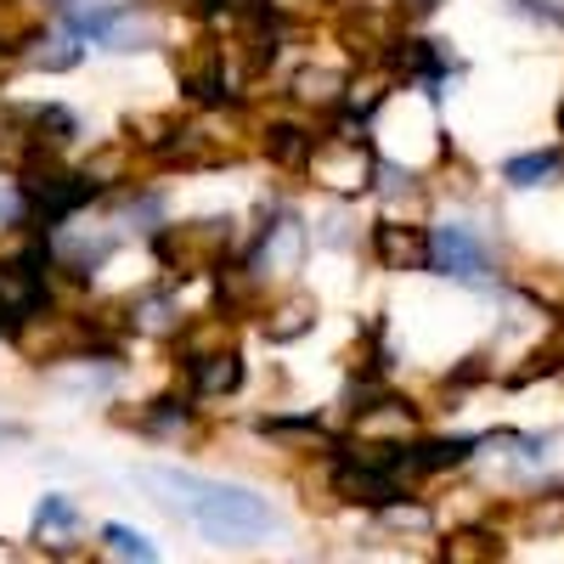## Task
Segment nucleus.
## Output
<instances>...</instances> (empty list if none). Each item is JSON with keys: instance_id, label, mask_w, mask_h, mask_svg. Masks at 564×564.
I'll return each mask as SVG.
<instances>
[{"instance_id": "nucleus-18", "label": "nucleus", "mask_w": 564, "mask_h": 564, "mask_svg": "<svg viewBox=\"0 0 564 564\" xmlns=\"http://www.w3.org/2000/svg\"><path fill=\"white\" fill-rule=\"evenodd\" d=\"M74 525H79V513H74V502H68V497H45V502H40V520H34L40 542H68V536H74Z\"/></svg>"}, {"instance_id": "nucleus-5", "label": "nucleus", "mask_w": 564, "mask_h": 564, "mask_svg": "<svg viewBox=\"0 0 564 564\" xmlns=\"http://www.w3.org/2000/svg\"><path fill=\"white\" fill-rule=\"evenodd\" d=\"M175 79H181V90H186L193 102L220 108V102H226V45H220L215 34L186 40L181 52H175Z\"/></svg>"}, {"instance_id": "nucleus-17", "label": "nucleus", "mask_w": 564, "mask_h": 564, "mask_svg": "<svg viewBox=\"0 0 564 564\" xmlns=\"http://www.w3.org/2000/svg\"><path fill=\"white\" fill-rule=\"evenodd\" d=\"M345 74H334V68H305L300 79H294V97L305 102V108H339L345 102Z\"/></svg>"}, {"instance_id": "nucleus-22", "label": "nucleus", "mask_w": 564, "mask_h": 564, "mask_svg": "<svg viewBox=\"0 0 564 564\" xmlns=\"http://www.w3.org/2000/svg\"><path fill=\"white\" fill-rule=\"evenodd\" d=\"M0 327H12V311H7V300H0Z\"/></svg>"}, {"instance_id": "nucleus-15", "label": "nucleus", "mask_w": 564, "mask_h": 564, "mask_svg": "<svg viewBox=\"0 0 564 564\" xmlns=\"http://www.w3.org/2000/svg\"><path fill=\"white\" fill-rule=\"evenodd\" d=\"M265 159L276 164V170H305L311 164V153H316V135L305 130V124H265Z\"/></svg>"}, {"instance_id": "nucleus-9", "label": "nucleus", "mask_w": 564, "mask_h": 564, "mask_svg": "<svg viewBox=\"0 0 564 564\" xmlns=\"http://www.w3.org/2000/svg\"><path fill=\"white\" fill-rule=\"evenodd\" d=\"M40 153H52V148L40 141V113H34V108H18V102H0V164L23 170V164H34Z\"/></svg>"}, {"instance_id": "nucleus-6", "label": "nucleus", "mask_w": 564, "mask_h": 564, "mask_svg": "<svg viewBox=\"0 0 564 564\" xmlns=\"http://www.w3.org/2000/svg\"><path fill=\"white\" fill-rule=\"evenodd\" d=\"M334 497L350 502V508L384 513L390 502H401V480L390 475V468H372V463H361V457H339V463H334Z\"/></svg>"}, {"instance_id": "nucleus-7", "label": "nucleus", "mask_w": 564, "mask_h": 564, "mask_svg": "<svg viewBox=\"0 0 564 564\" xmlns=\"http://www.w3.org/2000/svg\"><path fill=\"white\" fill-rule=\"evenodd\" d=\"M430 271L457 276V282H486L491 260L468 226H441V231H430Z\"/></svg>"}, {"instance_id": "nucleus-1", "label": "nucleus", "mask_w": 564, "mask_h": 564, "mask_svg": "<svg viewBox=\"0 0 564 564\" xmlns=\"http://www.w3.org/2000/svg\"><path fill=\"white\" fill-rule=\"evenodd\" d=\"M141 486L164 491V502H175L198 531H209L215 542H249L271 531V508L243 491V486H220L204 475H181V468H141Z\"/></svg>"}, {"instance_id": "nucleus-12", "label": "nucleus", "mask_w": 564, "mask_h": 564, "mask_svg": "<svg viewBox=\"0 0 564 564\" xmlns=\"http://www.w3.org/2000/svg\"><path fill=\"white\" fill-rule=\"evenodd\" d=\"M384 68L401 79H441V52H435V40H417V34H395L390 45H384Z\"/></svg>"}, {"instance_id": "nucleus-4", "label": "nucleus", "mask_w": 564, "mask_h": 564, "mask_svg": "<svg viewBox=\"0 0 564 564\" xmlns=\"http://www.w3.org/2000/svg\"><path fill=\"white\" fill-rule=\"evenodd\" d=\"M153 254L170 276H204L220 271L231 254V220H186V226H159Z\"/></svg>"}, {"instance_id": "nucleus-2", "label": "nucleus", "mask_w": 564, "mask_h": 564, "mask_svg": "<svg viewBox=\"0 0 564 564\" xmlns=\"http://www.w3.org/2000/svg\"><path fill=\"white\" fill-rule=\"evenodd\" d=\"M372 170H379V159H372L367 135H361V119H350V113L339 130L316 135V153L305 164V175H316V186H327V193H367Z\"/></svg>"}, {"instance_id": "nucleus-19", "label": "nucleus", "mask_w": 564, "mask_h": 564, "mask_svg": "<svg viewBox=\"0 0 564 564\" xmlns=\"http://www.w3.org/2000/svg\"><path fill=\"white\" fill-rule=\"evenodd\" d=\"M558 153H525V159H508L502 164V181L508 186H542V181H553L558 175Z\"/></svg>"}, {"instance_id": "nucleus-20", "label": "nucleus", "mask_w": 564, "mask_h": 564, "mask_svg": "<svg viewBox=\"0 0 564 564\" xmlns=\"http://www.w3.org/2000/svg\"><path fill=\"white\" fill-rule=\"evenodd\" d=\"M102 542H108V553H119V558H153V542L141 536V531H124V525H108Z\"/></svg>"}, {"instance_id": "nucleus-21", "label": "nucleus", "mask_w": 564, "mask_h": 564, "mask_svg": "<svg viewBox=\"0 0 564 564\" xmlns=\"http://www.w3.org/2000/svg\"><path fill=\"white\" fill-rule=\"evenodd\" d=\"M395 12L412 23V18H430V12H435V0H395Z\"/></svg>"}, {"instance_id": "nucleus-14", "label": "nucleus", "mask_w": 564, "mask_h": 564, "mask_svg": "<svg viewBox=\"0 0 564 564\" xmlns=\"http://www.w3.org/2000/svg\"><path fill=\"white\" fill-rule=\"evenodd\" d=\"M316 327V300L311 294H289V300H276L271 305V316H265V339L271 345H294V339H305Z\"/></svg>"}, {"instance_id": "nucleus-23", "label": "nucleus", "mask_w": 564, "mask_h": 564, "mask_svg": "<svg viewBox=\"0 0 564 564\" xmlns=\"http://www.w3.org/2000/svg\"><path fill=\"white\" fill-rule=\"evenodd\" d=\"M558 135H564V108H558Z\"/></svg>"}, {"instance_id": "nucleus-11", "label": "nucleus", "mask_w": 564, "mask_h": 564, "mask_svg": "<svg viewBox=\"0 0 564 564\" xmlns=\"http://www.w3.org/2000/svg\"><path fill=\"white\" fill-rule=\"evenodd\" d=\"M475 457V441H412L401 452V480H417V475H446V468Z\"/></svg>"}, {"instance_id": "nucleus-10", "label": "nucleus", "mask_w": 564, "mask_h": 564, "mask_svg": "<svg viewBox=\"0 0 564 564\" xmlns=\"http://www.w3.org/2000/svg\"><path fill=\"white\" fill-rule=\"evenodd\" d=\"M300 254H305V226H300V220H276V226H265V231H260V249H254L249 271L265 282V276L294 271V265H300Z\"/></svg>"}, {"instance_id": "nucleus-3", "label": "nucleus", "mask_w": 564, "mask_h": 564, "mask_svg": "<svg viewBox=\"0 0 564 564\" xmlns=\"http://www.w3.org/2000/svg\"><path fill=\"white\" fill-rule=\"evenodd\" d=\"M23 175V204H29V215L40 220V226H63L68 215H79L90 198H97V181H90L85 170L74 175V170H57L52 164V153H40L34 164H23L18 170Z\"/></svg>"}, {"instance_id": "nucleus-8", "label": "nucleus", "mask_w": 564, "mask_h": 564, "mask_svg": "<svg viewBox=\"0 0 564 564\" xmlns=\"http://www.w3.org/2000/svg\"><path fill=\"white\" fill-rule=\"evenodd\" d=\"M372 254L384 271H430V231L406 220H379L372 226Z\"/></svg>"}, {"instance_id": "nucleus-13", "label": "nucleus", "mask_w": 564, "mask_h": 564, "mask_svg": "<svg viewBox=\"0 0 564 564\" xmlns=\"http://www.w3.org/2000/svg\"><path fill=\"white\" fill-rule=\"evenodd\" d=\"M186 379H193L198 395H231V390H243V356L238 350H209L198 361H186Z\"/></svg>"}, {"instance_id": "nucleus-16", "label": "nucleus", "mask_w": 564, "mask_h": 564, "mask_svg": "<svg viewBox=\"0 0 564 564\" xmlns=\"http://www.w3.org/2000/svg\"><path fill=\"white\" fill-rule=\"evenodd\" d=\"M508 547H502V536L497 531H480V525H468V531H452L446 536V547H441V558H452V564H497Z\"/></svg>"}]
</instances>
